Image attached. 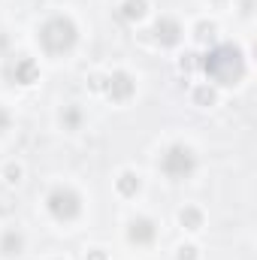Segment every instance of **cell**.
Instances as JSON below:
<instances>
[{"label": "cell", "mask_w": 257, "mask_h": 260, "mask_svg": "<svg viewBox=\"0 0 257 260\" xmlns=\"http://www.w3.org/2000/svg\"><path fill=\"white\" fill-rule=\"evenodd\" d=\"M242 55L236 52V49H230V46H221V49H215L209 58H206V73L215 79V82H221V85H230V82H236L239 76H242Z\"/></svg>", "instance_id": "1"}, {"label": "cell", "mask_w": 257, "mask_h": 260, "mask_svg": "<svg viewBox=\"0 0 257 260\" xmlns=\"http://www.w3.org/2000/svg\"><path fill=\"white\" fill-rule=\"evenodd\" d=\"M40 43L46 46V52L61 55L67 49H73V43H76V24L70 18H61V15L46 21L43 30H40Z\"/></svg>", "instance_id": "2"}, {"label": "cell", "mask_w": 257, "mask_h": 260, "mask_svg": "<svg viewBox=\"0 0 257 260\" xmlns=\"http://www.w3.org/2000/svg\"><path fill=\"white\" fill-rule=\"evenodd\" d=\"M160 167H164V173H167V176H173V179H185V176H191V173H194L191 148H185V145H173V148L164 154Z\"/></svg>", "instance_id": "3"}, {"label": "cell", "mask_w": 257, "mask_h": 260, "mask_svg": "<svg viewBox=\"0 0 257 260\" xmlns=\"http://www.w3.org/2000/svg\"><path fill=\"white\" fill-rule=\"evenodd\" d=\"M49 209H52V215L58 221H70V218L79 215L82 203H79V197L73 194L70 188H58V191H52V197H49Z\"/></svg>", "instance_id": "4"}, {"label": "cell", "mask_w": 257, "mask_h": 260, "mask_svg": "<svg viewBox=\"0 0 257 260\" xmlns=\"http://www.w3.org/2000/svg\"><path fill=\"white\" fill-rule=\"evenodd\" d=\"M130 239H133V242H139V245L151 242V239H154V224H151L148 218L133 221V224H130Z\"/></svg>", "instance_id": "5"}, {"label": "cell", "mask_w": 257, "mask_h": 260, "mask_svg": "<svg viewBox=\"0 0 257 260\" xmlns=\"http://www.w3.org/2000/svg\"><path fill=\"white\" fill-rule=\"evenodd\" d=\"M130 91H133L130 76H124V73H115V76H112V85H109V94L121 100V97H130Z\"/></svg>", "instance_id": "6"}, {"label": "cell", "mask_w": 257, "mask_h": 260, "mask_svg": "<svg viewBox=\"0 0 257 260\" xmlns=\"http://www.w3.org/2000/svg\"><path fill=\"white\" fill-rule=\"evenodd\" d=\"M157 40H164V43H176L179 40V24L173 21V18H164V21H157Z\"/></svg>", "instance_id": "7"}, {"label": "cell", "mask_w": 257, "mask_h": 260, "mask_svg": "<svg viewBox=\"0 0 257 260\" xmlns=\"http://www.w3.org/2000/svg\"><path fill=\"white\" fill-rule=\"evenodd\" d=\"M18 248H21V236L15 230H9L3 236V254H18Z\"/></svg>", "instance_id": "8"}, {"label": "cell", "mask_w": 257, "mask_h": 260, "mask_svg": "<svg viewBox=\"0 0 257 260\" xmlns=\"http://www.w3.org/2000/svg\"><path fill=\"white\" fill-rule=\"evenodd\" d=\"M34 76H37V70H34L30 61H21V64H18V76H15V79H18L21 85H30V82H34Z\"/></svg>", "instance_id": "9"}, {"label": "cell", "mask_w": 257, "mask_h": 260, "mask_svg": "<svg viewBox=\"0 0 257 260\" xmlns=\"http://www.w3.org/2000/svg\"><path fill=\"white\" fill-rule=\"evenodd\" d=\"M142 12H145V0H127L124 3V15L127 18H139Z\"/></svg>", "instance_id": "10"}, {"label": "cell", "mask_w": 257, "mask_h": 260, "mask_svg": "<svg viewBox=\"0 0 257 260\" xmlns=\"http://www.w3.org/2000/svg\"><path fill=\"white\" fill-rule=\"evenodd\" d=\"M136 188H139V182H136L130 173H124V176H121V191H124V194H133Z\"/></svg>", "instance_id": "11"}, {"label": "cell", "mask_w": 257, "mask_h": 260, "mask_svg": "<svg viewBox=\"0 0 257 260\" xmlns=\"http://www.w3.org/2000/svg\"><path fill=\"white\" fill-rule=\"evenodd\" d=\"M182 224H191V230L200 224V212H194V209H188V212H182Z\"/></svg>", "instance_id": "12"}, {"label": "cell", "mask_w": 257, "mask_h": 260, "mask_svg": "<svg viewBox=\"0 0 257 260\" xmlns=\"http://www.w3.org/2000/svg\"><path fill=\"white\" fill-rule=\"evenodd\" d=\"M6 124H9V115H6V112H3V109H0V130L6 127Z\"/></svg>", "instance_id": "13"}]
</instances>
